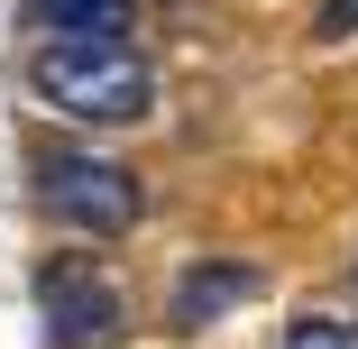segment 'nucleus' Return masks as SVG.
Masks as SVG:
<instances>
[{
    "instance_id": "1",
    "label": "nucleus",
    "mask_w": 358,
    "mask_h": 349,
    "mask_svg": "<svg viewBox=\"0 0 358 349\" xmlns=\"http://www.w3.org/2000/svg\"><path fill=\"white\" fill-rule=\"evenodd\" d=\"M28 83H37V101H55L64 120H138L148 92H157L129 37H37Z\"/></svg>"
},
{
    "instance_id": "3",
    "label": "nucleus",
    "mask_w": 358,
    "mask_h": 349,
    "mask_svg": "<svg viewBox=\"0 0 358 349\" xmlns=\"http://www.w3.org/2000/svg\"><path fill=\"white\" fill-rule=\"evenodd\" d=\"M37 313H46V340L55 349H110L120 340V285L92 257H55L37 276Z\"/></svg>"
},
{
    "instance_id": "7",
    "label": "nucleus",
    "mask_w": 358,
    "mask_h": 349,
    "mask_svg": "<svg viewBox=\"0 0 358 349\" xmlns=\"http://www.w3.org/2000/svg\"><path fill=\"white\" fill-rule=\"evenodd\" d=\"M358 28V0H331V10H322V37H349Z\"/></svg>"
},
{
    "instance_id": "5",
    "label": "nucleus",
    "mask_w": 358,
    "mask_h": 349,
    "mask_svg": "<svg viewBox=\"0 0 358 349\" xmlns=\"http://www.w3.org/2000/svg\"><path fill=\"white\" fill-rule=\"evenodd\" d=\"M46 37H129V0H37Z\"/></svg>"
},
{
    "instance_id": "4",
    "label": "nucleus",
    "mask_w": 358,
    "mask_h": 349,
    "mask_svg": "<svg viewBox=\"0 0 358 349\" xmlns=\"http://www.w3.org/2000/svg\"><path fill=\"white\" fill-rule=\"evenodd\" d=\"M257 294V266H239V257H211V266H193L184 285H175V322L184 331H202V322H221L230 304H248Z\"/></svg>"
},
{
    "instance_id": "6",
    "label": "nucleus",
    "mask_w": 358,
    "mask_h": 349,
    "mask_svg": "<svg viewBox=\"0 0 358 349\" xmlns=\"http://www.w3.org/2000/svg\"><path fill=\"white\" fill-rule=\"evenodd\" d=\"M285 349H358V331H340V322H294Z\"/></svg>"
},
{
    "instance_id": "2",
    "label": "nucleus",
    "mask_w": 358,
    "mask_h": 349,
    "mask_svg": "<svg viewBox=\"0 0 358 349\" xmlns=\"http://www.w3.org/2000/svg\"><path fill=\"white\" fill-rule=\"evenodd\" d=\"M37 212L64 221V230H92V239H120L138 221V184L129 166L92 157V148H46L37 157Z\"/></svg>"
}]
</instances>
